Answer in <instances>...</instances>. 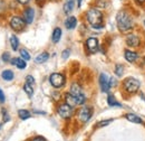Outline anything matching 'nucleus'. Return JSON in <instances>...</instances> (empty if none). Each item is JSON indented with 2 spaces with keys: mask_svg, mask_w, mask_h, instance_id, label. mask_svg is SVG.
Returning a JSON list of instances; mask_svg holds the SVG:
<instances>
[{
  "mask_svg": "<svg viewBox=\"0 0 145 141\" xmlns=\"http://www.w3.org/2000/svg\"><path fill=\"white\" fill-rule=\"evenodd\" d=\"M115 20H116V26L118 30L123 34L131 33L135 27V18L133 16L132 11L126 8H122L117 11Z\"/></svg>",
  "mask_w": 145,
  "mask_h": 141,
  "instance_id": "nucleus-1",
  "label": "nucleus"
},
{
  "mask_svg": "<svg viewBox=\"0 0 145 141\" xmlns=\"http://www.w3.org/2000/svg\"><path fill=\"white\" fill-rule=\"evenodd\" d=\"M85 19L94 29H102L104 27L105 15L101 9L96 7H91L87 9V11L85 13Z\"/></svg>",
  "mask_w": 145,
  "mask_h": 141,
  "instance_id": "nucleus-2",
  "label": "nucleus"
},
{
  "mask_svg": "<svg viewBox=\"0 0 145 141\" xmlns=\"http://www.w3.org/2000/svg\"><path fill=\"white\" fill-rule=\"evenodd\" d=\"M122 88H123L124 93H126L128 95H134V94H136L140 91L141 82L137 78H135L133 76H129V77H126L123 81Z\"/></svg>",
  "mask_w": 145,
  "mask_h": 141,
  "instance_id": "nucleus-3",
  "label": "nucleus"
},
{
  "mask_svg": "<svg viewBox=\"0 0 145 141\" xmlns=\"http://www.w3.org/2000/svg\"><path fill=\"white\" fill-rule=\"evenodd\" d=\"M69 93L76 98L78 105H82V104L85 103L86 96H85V94H84V92H83L82 86H80L78 83H76V82L72 83V85H71V88H69Z\"/></svg>",
  "mask_w": 145,
  "mask_h": 141,
  "instance_id": "nucleus-4",
  "label": "nucleus"
},
{
  "mask_svg": "<svg viewBox=\"0 0 145 141\" xmlns=\"http://www.w3.org/2000/svg\"><path fill=\"white\" fill-rule=\"evenodd\" d=\"M125 44L129 48H138L142 44V40H141V36L134 32H131L126 34V37H125Z\"/></svg>",
  "mask_w": 145,
  "mask_h": 141,
  "instance_id": "nucleus-5",
  "label": "nucleus"
},
{
  "mask_svg": "<svg viewBox=\"0 0 145 141\" xmlns=\"http://www.w3.org/2000/svg\"><path fill=\"white\" fill-rule=\"evenodd\" d=\"M49 83L55 88H60L65 84V76L61 73H53L49 76Z\"/></svg>",
  "mask_w": 145,
  "mask_h": 141,
  "instance_id": "nucleus-6",
  "label": "nucleus"
},
{
  "mask_svg": "<svg viewBox=\"0 0 145 141\" xmlns=\"http://www.w3.org/2000/svg\"><path fill=\"white\" fill-rule=\"evenodd\" d=\"M10 27L15 30V32H22L26 27V21L24 20V18L20 16H14L10 19Z\"/></svg>",
  "mask_w": 145,
  "mask_h": 141,
  "instance_id": "nucleus-7",
  "label": "nucleus"
},
{
  "mask_svg": "<svg viewBox=\"0 0 145 141\" xmlns=\"http://www.w3.org/2000/svg\"><path fill=\"white\" fill-rule=\"evenodd\" d=\"M58 114L63 118V119H69L74 114V107H72L71 105H68L67 103H63L58 106L57 109Z\"/></svg>",
  "mask_w": 145,
  "mask_h": 141,
  "instance_id": "nucleus-8",
  "label": "nucleus"
},
{
  "mask_svg": "<svg viewBox=\"0 0 145 141\" xmlns=\"http://www.w3.org/2000/svg\"><path fill=\"white\" fill-rule=\"evenodd\" d=\"M93 107L91 106H83L80 110H79V113H78V118L82 122H88L91 120V115H93Z\"/></svg>",
  "mask_w": 145,
  "mask_h": 141,
  "instance_id": "nucleus-9",
  "label": "nucleus"
},
{
  "mask_svg": "<svg viewBox=\"0 0 145 141\" xmlns=\"http://www.w3.org/2000/svg\"><path fill=\"white\" fill-rule=\"evenodd\" d=\"M85 45H86L87 52L89 54L97 53L98 49H99V42H98V39L96 37H89V38H87Z\"/></svg>",
  "mask_w": 145,
  "mask_h": 141,
  "instance_id": "nucleus-10",
  "label": "nucleus"
},
{
  "mask_svg": "<svg viewBox=\"0 0 145 141\" xmlns=\"http://www.w3.org/2000/svg\"><path fill=\"white\" fill-rule=\"evenodd\" d=\"M35 15H36L35 8H33V7H27V8L24 9L21 17L24 18V20L26 21L27 25H31V24L34 22V20H35Z\"/></svg>",
  "mask_w": 145,
  "mask_h": 141,
  "instance_id": "nucleus-11",
  "label": "nucleus"
},
{
  "mask_svg": "<svg viewBox=\"0 0 145 141\" xmlns=\"http://www.w3.org/2000/svg\"><path fill=\"white\" fill-rule=\"evenodd\" d=\"M99 86L102 92L104 93H108L110 90V84H109V77L107 76V74L102 73L99 75Z\"/></svg>",
  "mask_w": 145,
  "mask_h": 141,
  "instance_id": "nucleus-12",
  "label": "nucleus"
},
{
  "mask_svg": "<svg viewBox=\"0 0 145 141\" xmlns=\"http://www.w3.org/2000/svg\"><path fill=\"white\" fill-rule=\"evenodd\" d=\"M138 57H140V55L137 52H135L134 49H132V48H127L124 51V58L126 59L128 63H134V62H136L137 59H138Z\"/></svg>",
  "mask_w": 145,
  "mask_h": 141,
  "instance_id": "nucleus-13",
  "label": "nucleus"
},
{
  "mask_svg": "<svg viewBox=\"0 0 145 141\" xmlns=\"http://www.w3.org/2000/svg\"><path fill=\"white\" fill-rule=\"evenodd\" d=\"M77 22H78V20H77V18L75 17V16H68V17L65 19V22L64 24H65V27L68 30H72V29L76 28Z\"/></svg>",
  "mask_w": 145,
  "mask_h": 141,
  "instance_id": "nucleus-14",
  "label": "nucleus"
},
{
  "mask_svg": "<svg viewBox=\"0 0 145 141\" xmlns=\"http://www.w3.org/2000/svg\"><path fill=\"white\" fill-rule=\"evenodd\" d=\"M75 8V0H66L63 6V11L65 15H71Z\"/></svg>",
  "mask_w": 145,
  "mask_h": 141,
  "instance_id": "nucleus-15",
  "label": "nucleus"
},
{
  "mask_svg": "<svg viewBox=\"0 0 145 141\" xmlns=\"http://www.w3.org/2000/svg\"><path fill=\"white\" fill-rule=\"evenodd\" d=\"M11 63V65H15V66H17L19 70H24V69H26V66H27V61H25L24 58H21V57H17V58H12L11 61H10Z\"/></svg>",
  "mask_w": 145,
  "mask_h": 141,
  "instance_id": "nucleus-16",
  "label": "nucleus"
},
{
  "mask_svg": "<svg viewBox=\"0 0 145 141\" xmlns=\"http://www.w3.org/2000/svg\"><path fill=\"white\" fill-rule=\"evenodd\" d=\"M125 118H126V120H128L129 122H133V123H137V124H144L143 120L138 115H136L134 113H127L126 115H125Z\"/></svg>",
  "mask_w": 145,
  "mask_h": 141,
  "instance_id": "nucleus-17",
  "label": "nucleus"
},
{
  "mask_svg": "<svg viewBox=\"0 0 145 141\" xmlns=\"http://www.w3.org/2000/svg\"><path fill=\"white\" fill-rule=\"evenodd\" d=\"M65 103H67L68 105H71L72 107H75V106L78 105L76 98H75L74 95H72L71 93H67V94L65 95Z\"/></svg>",
  "mask_w": 145,
  "mask_h": 141,
  "instance_id": "nucleus-18",
  "label": "nucleus"
},
{
  "mask_svg": "<svg viewBox=\"0 0 145 141\" xmlns=\"http://www.w3.org/2000/svg\"><path fill=\"white\" fill-rule=\"evenodd\" d=\"M61 35H63V32H61V29H60L59 27H56L54 30H53V34H52V40H53V43L57 44V43L60 40V38H61Z\"/></svg>",
  "mask_w": 145,
  "mask_h": 141,
  "instance_id": "nucleus-19",
  "label": "nucleus"
},
{
  "mask_svg": "<svg viewBox=\"0 0 145 141\" xmlns=\"http://www.w3.org/2000/svg\"><path fill=\"white\" fill-rule=\"evenodd\" d=\"M107 104L112 107H122V103H120L116 100V98L112 94H108V96H107Z\"/></svg>",
  "mask_w": 145,
  "mask_h": 141,
  "instance_id": "nucleus-20",
  "label": "nucleus"
},
{
  "mask_svg": "<svg viewBox=\"0 0 145 141\" xmlns=\"http://www.w3.org/2000/svg\"><path fill=\"white\" fill-rule=\"evenodd\" d=\"M48 58H49V54L47 53V52H42V53H40L35 58V62H36L37 64H42V63L47 62Z\"/></svg>",
  "mask_w": 145,
  "mask_h": 141,
  "instance_id": "nucleus-21",
  "label": "nucleus"
},
{
  "mask_svg": "<svg viewBox=\"0 0 145 141\" xmlns=\"http://www.w3.org/2000/svg\"><path fill=\"white\" fill-rule=\"evenodd\" d=\"M1 77L5 80V81H12L14 77H15V74L14 72L10 70H6L1 73Z\"/></svg>",
  "mask_w": 145,
  "mask_h": 141,
  "instance_id": "nucleus-22",
  "label": "nucleus"
},
{
  "mask_svg": "<svg viewBox=\"0 0 145 141\" xmlns=\"http://www.w3.org/2000/svg\"><path fill=\"white\" fill-rule=\"evenodd\" d=\"M10 44H11V48H12V51H17V49H18L19 40H18V38H17V36L11 35V37H10Z\"/></svg>",
  "mask_w": 145,
  "mask_h": 141,
  "instance_id": "nucleus-23",
  "label": "nucleus"
},
{
  "mask_svg": "<svg viewBox=\"0 0 145 141\" xmlns=\"http://www.w3.org/2000/svg\"><path fill=\"white\" fill-rule=\"evenodd\" d=\"M114 72H115V75L116 76L122 77L123 74H124V66L122 64H116L115 67H114Z\"/></svg>",
  "mask_w": 145,
  "mask_h": 141,
  "instance_id": "nucleus-24",
  "label": "nucleus"
},
{
  "mask_svg": "<svg viewBox=\"0 0 145 141\" xmlns=\"http://www.w3.org/2000/svg\"><path fill=\"white\" fill-rule=\"evenodd\" d=\"M18 115L21 120H27V119H29L31 117V114H30V112L28 110H19Z\"/></svg>",
  "mask_w": 145,
  "mask_h": 141,
  "instance_id": "nucleus-25",
  "label": "nucleus"
},
{
  "mask_svg": "<svg viewBox=\"0 0 145 141\" xmlns=\"http://www.w3.org/2000/svg\"><path fill=\"white\" fill-rule=\"evenodd\" d=\"M24 91L27 93V95L30 98V96H33V94H34V86L33 85H30L29 83H25V85H24Z\"/></svg>",
  "mask_w": 145,
  "mask_h": 141,
  "instance_id": "nucleus-26",
  "label": "nucleus"
},
{
  "mask_svg": "<svg viewBox=\"0 0 145 141\" xmlns=\"http://www.w3.org/2000/svg\"><path fill=\"white\" fill-rule=\"evenodd\" d=\"M20 56H21V58H24L25 61H29V59H30V54L28 53L26 49H20Z\"/></svg>",
  "mask_w": 145,
  "mask_h": 141,
  "instance_id": "nucleus-27",
  "label": "nucleus"
},
{
  "mask_svg": "<svg viewBox=\"0 0 145 141\" xmlns=\"http://www.w3.org/2000/svg\"><path fill=\"white\" fill-rule=\"evenodd\" d=\"M108 6V2L106 1V0H99V3L96 6V8H98V9H105L106 7Z\"/></svg>",
  "mask_w": 145,
  "mask_h": 141,
  "instance_id": "nucleus-28",
  "label": "nucleus"
},
{
  "mask_svg": "<svg viewBox=\"0 0 145 141\" xmlns=\"http://www.w3.org/2000/svg\"><path fill=\"white\" fill-rule=\"evenodd\" d=\"M132 2L138 8H144L145 7V0H132Z\"/></svg>",
  "mask_w": 145,
  "mask_h": 141,
  "instance_id": "nucleus-29",
  "label": "nucleus"
},
{
  "mask_svg": "<svg viewBox=\"0 0 145 141\" xmlns=\"http://www.w3.org/2000/svg\"><path fill=\"white\" fill-rule=\"evenodd\" d=\"M110 122H113V119H109V120H105V121H101L97 123V127L98 128H102V127H106L107 124H109Z\"/></svg>",
  "mask_w": 145,
  "mask_h": 141,
  "instance_id": "nucleus-30",
  "label": "nucleus"
},
{
  "mask_svg": "<svg viewBox=\"0 0 145 141\" xmlns=\"http://www.w3.org/2000/svg\"><path fill=\"white\" fill-rule=\"evenodd\" d=\"M26 83H29L30 85H35V78L31 76V75H27L26 76Z\"/></svg>",
  "mask_w": 145,
  "mask_h": 141,
  "instance_id": "nucleus-31",
  "label": "nucleus"
},
{
  "mask_svg": "<svg viewBox=\"0 0 145 141\" xmlns=\"http://www.w3.org/2000/svg\"><path fill=\"white\" fill-rule=\"evenodd\" d=\"M69 54H71V51L69 49H65L63 54H61V57H63V59H67L68 57H69Z\"/></svg>",
  "mask_w": 145,
  "mask_h": 141,
  "instance_id": "nucleus-32",
  "label": "nucleus"
},
{
  "mask_svg": "<svg viewBox=\"0 0 145 141\" xmlns=\"http://www.w3.org/2000/svg\"><path fill=\"white\" fill-rule=\"evenodd\" d=\"M2 59H3V62H9V61H11V59H10V54L3 53L2 54Z\"/></svg>",
  "mask_w": 145,
  "mask_h": 141,
  "instance_id": "nucleus-33",
  "label": "nucleus"
},
{
  "mask_svg": "<svg viewBox=\"0 0 145 141\" xmlns=\"http://www.w3.org/2000/svg\"><path fill=\"white\" fill-rule=\"evenodd\" d=\"M17 2H18L19 5H21V6H26V5H28L29 3V1L30 0H16Z\"/></svg>",
  "mask_w": 145,
  "mask_h": 141,
  "instance_id": "nucleus-34",
  "label": "nucleus"
},
{
  "mask_svg": "<svg viewBox=\"0 0 145 141\" xmlns=\"http://www.w3.org/2000/svg\"><path fill=\"white\" fill-rule=\"evenodd\" d=\"M5 94H3V92L1 91V88H0V102H5Z\"/></svg>",
  "mask_w": 145,
  "mask_h": 141,
  "instance_id": "nucleus-35",
  "label": "nucleus"
},
{
  "mask_svg": "<svg viewBox=\"0 0 145 141\" xmlns=\"http://www.w3.org/2000/svg\"><path fill=\"white\" fill-rule=\"evenodd\" d=\"M0 10H5V2H3V0H0Z\"/></svg>",
  "mask_w": 145,
  "mask_h": 141,
  "instance_id": "nucleus-36",
  "label": "nucleus"
},
{
  "mask_svg": "<svg viewBox=\"0 0 145 141\" xmlns=\"http://www.w3.org/2000/svg\"><path fill=\"white\" fill-rule=\"evenodd\" d=\"M33 141H46V140H45L44 138H41V137H36Z\"/></svg>",
  "mask_w": 145,
  "mask_h": 141,
  "instance_id": "nucleus-37",
  "label": "nucleus"
},
{
  "mask_svg": "<svg viewBox=\"0 0 145 141\" xmlns=\"http://www.w3.org/2000/svg\"><path fill=\"white\" fill-rule=\"evenodd\" d=\"M77 1V7L80 8L82 7V3H83V0H76Z\"/></svg>",
  "mask_w": 145,
  "mask_h": 141,
  "instance_id": "nucleus-38",
  "label": "nucleus"
},
{
  "mask_svg": "<svg viewBox=\"0 0 145 141\" xmlns=\"http://www.w3.org/2000/svg\"><path fill=\"white\" fill-rule=\"evenodd\" d=\"M141 98H142V100H143V101L145 102V96H144V94H142V93H141Z\"/></svg>",
  "mask_w": 145,
  "mask_h": 141,
  "instance_id": "nucleus-39",
  "label": "nucleus"
},
{
  "mask_svg": "<svg viewBox=\"0 0 145 141\" xmlns=\"http://www.w3.org/2000/svg\"><path fill=\"white\" fill-rule=\"evenodd\" d=\"M35 113H39V114H45V112H40V111H35Z\"/></svg>",
  "mask_w": 145,
  "mask_h": 141,
  "instance_id": "nucleus-40",
  "label": "nucleus"
},
{
  "mask_svg": "<svg viewBox=\"0 0 145 141\" xmlns=\"http://www.w3.org/2000/svg\"><path fill=\"white\" fill-rule=\"evenodd\" d=\"M143 25H144V27H145V19H144V21H143Z\"/></svg>",
  "mask_w": 145,
  "mask_h": 141,
  "instance_id": "nucleus-41",
  "label": "nucleus"
},
{
  "mask_svg": "<svg viewBox=\"0 0 145 141\" xmlns=\"http://www.w3.org/2000/svg\"><path fill=\"white\" fill-rule=\"evenodd\" d=\"M35 1H44V0H35Z\"/></svg>",
  "mask_w": 145,
  "mask_h": 141,
  "instance_id": "nucleus-42",
  "label": "nucleus"
},
{
  "mask_svg": "<svg viewBox=\"0 0 145 141\" xmlns=\"http://www.w3.org/2000/svg\"><path fill=\"white\" fill-rule=\"evenodd\" d=\"M143 62H144V63H145V57H144V59H143Z\"/></svg>",
  "mask_w": 145,
  "mask_h": 141,
  "instance_id": "nucleus-43",
  "label": "nucleus"
}]
</instances>
